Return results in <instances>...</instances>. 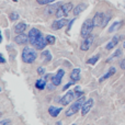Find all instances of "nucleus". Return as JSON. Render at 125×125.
Returning <instances> with one entry per match:
<instances>
[{"label": "nucleus", "instance_id": "nucleus-28", "mask_svg": "<svg viewBox=\"0 0 125 125\" xmlns=\"http://www.w3.org/2000/svg\"><path fill=\"white\" fill-rule=\"evenodd\" d=\"M115 46H116V45H115V44L113 43L112 41H111V42H109V43L105 45V48H106V50H108V51H111V50H112V48H114Z\"/></svg>", "mask_w": 125, "mask_h": 125}, {"label": "nucleus", "instance_id": "nucleus-17", "mask_svg": "<svg viewBox=\"0 0 125 125\" xmlns=\"http://www.w3.org/2000/svg\"><path fill=\"white\" fill-rule=\"evenodd\" d=\"M116 73V68H115V67H114V66L110 67V69H109V71H108V73H105V75H104V76H103V77H101V78H100V80H99V81H100V82L104 81V80H106V79H108V78L112 77V76H113V75H114V73Z\"/></svg>", "mask_w": 125, "mask_h": 125}, {"label": "nucleus", "instance_id": "nucleus-31", "mask_svg": "<svg viewBox=\"0 0 125 125\" xmlns=\"http://www.w3.org/2000/svg\"><path fill=\"white\" fill-rule=\"evenodd\" d=\"M11 124V121L10 120H2L0 122V125H10Z\"/></svg>", "mask_w": 125, "mask_h": 125}, {"label": "nucleus", "instance_id": "nucleus-8", "mask_svg": "<svg viewBox=\"0 0 125 125\" xmlns=\"http://www.w3.org/2000/svg\"><path fill=\"white\" fill-rule=\"evenodd\" d=\"M93 40H94V36H93V35H90V36H88V37H86V39H83V41H82L81 45H80V50L83 51V52L88 51L89 48H90L91 44H92Z\"/></svg>", "mask_w": 125, "mask_h": 125}, {"label": "nucleus", "instance_id": "nucleus-26", "mask_svg": "<svg viewBox=\"0 0 125 125\" xmlns=\"http://www.w3.org/2000/svg\"><path fill=\"white\" fill-rule=\"evenodd\" d=\"M122 55V50H120V48H117L116 51H115L114 53H113V55L111 57H112V58H116V57H120Z\"/></svg>", "mask_w": 125, "mask_h": 125}, {"label": "nucleus", "instance_id": "nucleus-24", "mask_svg": "<svg viewBox=\"0 0 125 125\" xmlns=\"http://www.w3.org/2000/svg\"><path fill=\"white\" fill-rule=\"evenodd\" d=\"M9 18H10L11 21H18L20 17H19V14H18L17 12H11L10 13V17H9Z\"/></svg>", "mask_w": 125, "mask_h": 125}, {"label": "nucleus", "instance_id": "nucleus-33", "mask_svg": "<svg viewBox=\"0 0 125 125\" xmlns=\"http://www.w3.org/2000/svg\"><path fill=\"white\" fill-rule=\"evenodd\" d=\"M75 22V19H73V20H70V21L68 22V26H67V31H70V28H71V25H73V23Z\"/></svg>", "mask_w": 125, "mask_h": 125}, {"label": "nucleus", "instance_id": "nucleus-30", "mask_svg": "<svg viewBox=\"0 0 125 125\" xmlns=\"http://www.w3.org/2000/svg\"><path fill=\"white\" fill-rule=\"evenodd\" d=\"M37 73H39L40 76L44 75V73H45V68H44V67H39V68H37Z\"/></svg>", "mask_w": 125, "mask_h": 125}, {"label": "nucleus", "instance_id": "nucleus-22", "mask_svg": "<svg viewBox=\"0 0 125 125\" xmlns=\"http://www.w3.org/2000/svg\"><path fill=\"white\" fill-rule=\"evenodd\" d=\"M99 58H100V55H94V56H92L91 58H89L88 61H87V64L94 65V64H97V62L99 61Z\"/></svg>", "mask_w": 125, "mask_h": 125}, {"label": "nucleus", "instance_id": "nucleus-37", "mask_svg": "<svg viewBox=\"0 0 125 125\" xmlns=\"http://www.w3.org/2000/svg\"><path fill=\"white\" fill-rule=\"evenodd\" d=\"M123 47L125 48V42H124V44H123Z\"/></svg>", "mask_w": 125, "mask_h": 125}, {"label": "nucleus", "instance_id": "nucleus-18", "mask_svg": "<svg viewBox=\"0 0 125 125\" xmlns=\"http://www.w3.org/2000/svg\"><path fill=\"white\" fill-rule=\"evenodd\" d=\"M70 79L73 80V81H78L80 79V69L79 68H75L71 70L70 73Z\"/></svg>", "mask_w": 125, "mask_h": 125}, {"label": "nucleus", "instance_id": "nucleus-12", "mask_svg": "<svg viewBox=\"0 0 125 125\" xmlns=\"http://www.w3.org/2000/svg\"><path fill=\"white\" fill-rule=\"evenodd\" d=\"M103 18H104V13L103 12H97L93 17L92 21L94 26H102V23H103Z\"/></svg>", "mask_w": 125, "mask_h": 125}, {"label": "nucleus", "instance_id": "nucleus-14", "mask_svg": "<svg viewBox=\"0 0 125 125\" xmlns=\"http://www.w3.org/2000/svg\"><path fill=\"white\" fill-rule=\"evenodd\" d=\"M87 7H88V4H87L86 2H81V3H79L77 7H75V8H73V14H75V15H78L79 13H81L82 11L86 10Z\"/></svg>", "mask_w": 125, "mask_h": 125}, {"label": "nucleus", "instance_id": "nucleus-23", "mask_svg": "<svg viewBox=\"0 0 125 125\" xmlns=\"http://www.w3.org/2000/svg\"><path fill=\"white\" fill-rule=\"evenodd\" d=\"M54 1H56V0H36L37 3H39V4H42V6H44V4L53 3Z\"/></svg>", "mask_w": 125, "mask_h": 125}, {"label": "nucleus", "instance_id": "nucleus-10", "mask_svg": "<svg viewBox=\"0 0 125 125\" xmlns=\"http://www.w3.org/2000/svg\"><path fill=\"white\" fill-rule=\"evenodd\" d=\"M92 105H93V99H88L86 102L83 103V105H82V108H81V115H87L89 112H90V110H91V108H92Z\"/></svg>", "mask_w": 125, "mask_h": 125}, {"label": "nucleus", "instance_id": "nucleus-20", "mask_svg": "<svg viewBox=\"0 0 125 125\" xmlns=\"http://www.w3.org/2000/svg\"><path fill=\"white\" fill-rule=\"evenodd\" d=\"M41 56H42V58L45 59L46 62H50L51 59H52V55H51V53L48 52V51H44V52H42Z\"/></svg>", "mask_w": 125, "mask_h": 125}, {"label": "nucleus", "instance_id": "nucleus-35", "mask_svg": "<svg viewBox=\"0 0 125 125\" xmlns=\"http://www.w3.org/2000/svg\"><path fill=\"white\" fill-rule=\"evenodd\" d=\"M4 62H6V61H4L3 56H2V55H1V62H2V64H4Z\"/></svg>", "mask_w": 125, "mask_h": 125}, {"label": "nucleus", "instance_id": "nucleus-3", "mask_svg": "<svg viewBox=\"0 0 125 125\" xmlns=\"http://www.w3.org/2000/svg\"><path fill=\"white\" fill-rule=\"evenodd\" d=\"M93 28H94V24H93V21L92 19H87L86 21L83 22L81 26V31H80V35H81L83 39L86 37L90 36L91 35V32H92Z\"/></svg>", "mask_w": 125, "mask_h": 125}, {"label": "nucleus", "instance_id": "nucleus-2", "mask_svg": "<svg viewBox=\"0 0 125 125\" xmlns=\"http://www.w3.org/2000/svg\"><path fill=\"white\" fill-rule=\"evenodd\" d=\"M84 102H86L84 101V97H80L79 99H78L76 102H73V103L70 105V108L65 112L66 116H73V114H76L79 110H81V108H82V105H83Z\"/></svg>", "mask_w": 125, "mask_h": 125}, {"label": "nucleus", "instance_id": "nucleus-13", "mask_svg": "<svg viewBox=\"0 0 125 125\" xmlns=\"http://www.w3.org/2000/svg\"><path fill=\"white\" fill-rule=\"evenodd\" d=\"M47 40H46V37H44L43 35H42L41 37H40L39 40H37V42H36V44H35V47H36V50H39V51H43L44 48L46 47V45H47Z\"/></svg>", "mask_w": 125, "mask_h": 125}, {"label": "nucleus", "instance_id": "nucleus-15", "mask_svg": "<svg viewBox=\"0 0 125 125\" xmlns=\"http://www.w3.org/2000/svg\"><path fill=\"white\" fill-rule=\"evenodd\" d=\"M26 28H28V25H26L25 23L20 22V23L14 25V32L17 33V34H22V33H24V31H26Z\"/></svg>", "mask_w": 125, "mask_h": 125}, {"label": "nucleus", "instance_id": "nucleus-4", "mask_svg": "<svg viewBox=\"0 0 125 125\" xmlns=\"http://www.w3.org/2000/svg\"><path fill=\"white\" fill-rule=\"evenodd\" d=\"M73 10V6L71 2H66V3H62L61 7H59L58 11L55 15H56L57 19H62V18H65L69 14L70 11Z\"/></svg>", "mask_w": 125, "mask_h": 125}, {"label": "nucleus", "instance_id": "nucleus-32", "mask_svg": "<svg viewBox=\"0 0 125 125\" xmlns=\"http://www.w3.org/2000/svg\"><path fill=\"white\" fill-rule=\"evenodd\" d=\"M73 84H75V81H73V80H71V81H69L68 83H67L66 86L64 87V90H66V89H68L69 87H70V86H73Z\"/></svg>", "mask_w": 125, "mask_h": 125}, {"label": "nucleus", "instance_id": "nucleus-1", "mask_svg": "<svg viewBox=\"0 0 125 125\" xmlns=\"http://www.w3.org/2000/svg\"><path fill=\"white\" fill-rule=\"evenodd\" d=\"M21 57H22L23 62H25V64H32V62H34L36 61L37 54H36V52H35V50H33V48L24 47L23 51H22Z\"/></svg>", "mask_w": 125, "mask_h": 125}, {"label": "nucleus", "instance_id": "nucleus-29", "mask_svg": "<svg viewBox=\"0 0 125 125\" xmlns=\"http://www.w3.org/2000/svg\"><path fill=\"white\" fill-rule=\"evenodd\" d=\"M119 24H120V22H115L114 24H112V26H111V28L109 29V32L112 33V32H113V30H115V29H116L117 26H119Z\"/></svg>", "mask_w": 125, "mask_h": 125}, {"label": "nucleus", "instance_id": "nucleus-21", "mask_svg": "<svg viewBox=\"0 0 125 125\" xmlns=\"http://www.w3.org/2000/svg\"><path fill=\"white\" fill-rule=\"evenodd\" d=\"M111 17H112V15H111V13H105V14H104L103 23H102V26H101V28H105V25L109 23V21L111 20Z\"/></svg>", "mask_w": 125, "mask_h": 125}, {"label": "nucleus", "instance_id": "nucleus-19", "mask_svg": "<svg viewBox=\"0 0 125 125\" xmlns=\"http://www.w3.org/2000/svg\"><path fill=\"white\" fill-rule=\"evenodd\" d=\"M46 87V79H39L35 81V88H37L39 90H43Z\"/></svg>", "mask_w": 125, "mask_h": 125}, {"label": "nucleus", "instance_id": "nucleus-16", "mask_svg": "<svg viewBox=\"0 0 125 125\" xmlns=\"http://www.w3.org/2000/svg\"><path fill=\"white\" fill-rule=\"evenodd\" d=\"M62 110V108H56V106L52 105L48 108V113H50V115L52 117H57L58 116V114L61 113V111Z\"/></svg>", "mask_w": 125, "mask_h": 125}, {"label": "nucleus", "instance_id": "nucleus-5", "mask_svg": "<svg viewBox=\"0 0 125 125\" xmlns=\"http://www.w3.org/2000/svg\"><path fill=\"white\" fill-rule=\"evenodd\" d=\"M41 36H42V33L40 30H37V29H31L30 32H29V43L31 45H35L37 40Z\"/></svg>", "mask_w": 125, "mask_h": 125}, {"label": "nucleus", "instance_id": "nucleus-7", "mask_svg": "<svg viewBox=\"0 0 125 125\" xmlns=\"http://www.w3.org/2000/svg\"><path fill=\"white\" fill-rule=\"evenodd\" d=\"M62 2H57V3H53V4H47V7L45 8V13L47 15H53L56 14L57 11H58L59 7L62 6Z\"/></svg>", "mask_w": 125, "mask_h": 125}, {"label": "nucleus", "instance_id": "nucleus-34", "mask_svg": "<svg viewBox=\"0 0 125 125\" xmlns=\"http://www.w3.org/2000/svg\"><path fill=\"white\" fill-rule=\"evenodd\" d=\"M120 67H121V69H124L125 70V59H123V61L120 62Z\"/></svg>", "mask_w": 125, "mask_h": 125}, {"label": "nucleus", "instance_id": "nucleus-25", "mask_svg": "<svg viewBox=\"0 0 125 125\" xmlns=\"http://www.w3.org/2000/svg\"><path fill=\"white\" fill-rule=\"evenodd\" d=\"M46 40H47V43L51 44V45H53V44H55V36H53V35H46Z\"/></svg>", "mask_w": 125, "mask_h": 125}, {"label": "nucleus", "instance_id": "nucleus-27", "mask_svg": "<svg viewBox=\"0 0 125 125\" xmlns=\"http://www.w3.org/2000/svg\"><path fill=\"white\" fill-rule=\"evenodd\" d=\"M64 75H65V70H64V69H58V71H57V73L55 76H56L57 78H59V79H62Z\"/></svg>", "mask_w": 125, "mask_h": 125}, {"label": "nucleus", "instance_id": "nucleus-36", "mask_svg": "<svg viewBox=\"0 0 125 125\" xmlns=\"http://www.w3.org/2000/svg\"><path fill=\"white\" fill-rule=\"evenodd\" d=\"M56 125H62V122H61V121H58V122L56 123Z\"/></svg>", "mask_w": 125, "mask_h": 125}, {"label": "nucleus", "instance_id": "nucleus-6", "mask_svg": "<svg viewBox=\"0 0 125 125\" xmlns=\"http://www.w3.org/2000/svg\"><path fill=\"white\" fill-rule=\"evenodd\" d=\"M73 98H75V91L69 90V91H67L66 94L62 98L59 102H61L62 105H68V104L73 100Z\"/></svg>", "mask_w": 125, "mask_h": 125}, {"label": "nucleus", "instance_id": "nucleus-9", "mask_svg": "<svg viewBox=\"0 0 125 125\" xmlns=\"http://www.w3.org/2000/svg\"><path fill=\"white\" fill-rule=\"evenodd\" d=\"M69 21H67L65 18H62V19H58L56 20V21L53 22L52 24V29H54V30H61V29L65 28V26L68 24Z\"/></svg>", "mask_w": 125, "mask_h": 125}, {"label": "nucleus", "instance_id": "nucleus-11", "mask_svg": "<svg viewBox=\"0 0 125 125\" xmlns=\"http://www.w3.org/2000/svg\"><path fill=\"white\" fill-rule=\"evenodd\" d=\"M14 42L18 45H24L29 42V35H25L24 33L22 34H17V36L14 37Z\"/></svg>", "mask_w": 125, "mask_h": 125}]
</instances>
